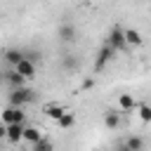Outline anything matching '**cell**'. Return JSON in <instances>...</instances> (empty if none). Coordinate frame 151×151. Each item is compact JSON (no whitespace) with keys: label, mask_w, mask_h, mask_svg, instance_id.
<instances>
[{"label":"cell","mask_w":151,"mask_h":151,"mask_svg":"<svg viewBox=\"0 0 151 151\" xmlns=\"http://www.w3.org/2000/svg\"><path fill=\"white\" fill-rule=\"evenodd\" d=\"M40 139H42V132H40L38 127H33V125H26V132H24V142H28L31 146H35Z\"/></svg>","instance_id":"12"},{"label":"cell","mask_w":151,"mask_h":151,"mask_svg":"<svg viewBox=\"0 0 151 151\" xmlns=\"http://www.w3.org/2000/svg\"><path fill=\"white\" fill-rule=\"evenodd\" d=\"M33 90L31 87H19V90H12L9 92V106H14V109H24V104H28V101H33Z\"/></svg>","instance_id":"1"},{"label":"cell","mask_w":151,"mask_h":151,"mask_svg":"<svg viewBox=\"0 0 151 151\" xmlns=\"http://www.w3.org/2000/svg\"><path fill=\"white\" fill-rule=\"evenodd\" d=\"M42 113H45L47 118H52V120L57 123V120H59V118H61V116L66 113V109H64L61 104H57V101H50V104H45V106H42Z\"/></svg>","instance_id":"8"},{"label":"cell","mask_w":151,"mask_h":151,"mask_svg":"<svg viewBox=\"0 0 151 151\" xmlns=\"http://www.w3.org/2000/svg\"><path fill=\"white\" fill-rule=\"evenodd\" d=\"M24 120H26V113H24V109H14V106H7L5 111H2V123L5 125H24Z\"/></svg>","instance_id":"4"},{"label":"cell","mask_w":151,"mask_h":151,"mask_svg":"<svg viewBox=\"0 0 151 151\" xmlns=\"http://www.w3.org/2000/svg\"><path fill=\"white\" fill-rule=\"evenodd\" d=\"M14 71H17L19 76H24L26 80H31V78H35V71H38V66H35L31 59H24L21 64H17V66H14Z\"/></svg>","instance_id":"6"},{"label":"cell","mask_w":151,"mask_h":151,"mask_svg":"<svg viewBox=\"0 0 151 151\" xmlns=\"http://www.w3.org/2000/svg\"><path fill=\"white\" fill-rule=\"evenodd\" d=\"M64 66H66V68H76V66H78V59H76L73 54H66V57H64Z\"/></svg>","instance_id":"19"},{"label":"cell","mask_w":151,"mask_h":151,"mask_svg":"<svg viewBox=\"0 0 151 151\" xmlns=\"http://www.w3.org/2000/svg\"><path fill=\"white\" fill-rule=\"evenodd\" d=\"M125 42H127V47H130V45L139 47V45H142V33H139L137 28H125Z\"/></svg>","instance_id":"14"},{"label":"cell","mask_w":151,"mask_h":151,"mask_svg":"<svg viewBox=\"0 0 151 151\" xmlns=\"http://www.w3.org/2000/svg\"><path fill=\"white\" fill-rule=\"evenodd\" d=\"M24 59H26V52H24V50H5V61H7L12 68H14L17 64H21Z\"/></svg>","instance_id":"10"},{"label":"cell","mask_w":151,"mask_h":151,"mask_svg":"<svg viewBox=\"0 0 151 151\" xmlns=\"http://www.w3.org/2000/svg\"><path fill=\"white\" fill-rule=\"evenodd\" d=\"M76 125V113H71V111H66L59 120H57V127L59 130H68V127H73Z\"/></svg>","instance_id":"15"},{"label":"cell","mask_w":151,"mask_h":151,"mask_svg":"<svg viewBox=\"0 0 151 151\" xmlns=\"http://www.w3.org/2000/svg\"><path fill=\"white\" fill-rule=\"evenodd\" d=\"M57 35L64 40V42H73L76 40V35H78V31H76V26L73 24H68V21H64L61 26H59V31H57Z\"/></svg>","instance_id":"9"},{"label":"cell","mask_w":151,"mask_h":151,"mask_svg":"<svg viewBox=\"0 0 151 151\" xmlns=\"http://www.w3.org/2000/svg\"><path fill=\"white\" fill-rule=\"evenodd\" d=\"M5 80L12 85V90H19V87H26V78L24 76H19L14 68H9L7 73H5Z\"/></svg>","instance_id":"11"},{"label":"cell","mask_w":151,"mask_h":151,"mask_svg":"<svg viewBox=\"0 0 151 151\" xmlns=\"http://www.w3.org/2000/svg\"><path fill=\"white\" fill-rule=\"evenodd\" d=\"M31 151H54V144H52L47 137H42L35 146H31Z\"/></svg>","instance_id":"18"},{"label":"cell","mask_w":151,"mask_h":151,"mask_svg":"<svg viewBox=\"0 0 151 151\" xmlns=\"http://www.w3.org/2000/svg\"><path fill=\"white\" fill-rule=\"evenodd\" d=\"M139 118H142V123H151V104H139Z\"/></svg>","instance_id":"17"},{"label":"cell","mask_w":151,"mask_h":151,"mask_svg":"<svg viewBox=\"0 0 151 151\" xmlns=\"http://www.w3.org/2000/svg\"><path fill=\"white\" fill-rule=\"evenodd\" d=\"M125 149L127 151H144V139L139 134H130L125 139Z\"/></svg>","instance_id":"13"},{"label":"cell","mask_w":151,"mask_h":151,"mask_svg":"<svg viewBox=\"0 0 151 151\" xmlns=\"http://www.w3.org/2000/svg\"><path fill=\"white\" fill-rule=\"evenodd\" d=\"M24 132H26V125H21V123L19 125H2V130H0V134L12 144H19L24 139Z\"/></svg>","instance_id":"3"},{"label":"cell","mask_w":151,"mask_h":151,"mask_svg":"<svg viewBox=\"0 0 151 151\" xmlns=\"http://www.w3.org/2000/svg\"><path fill=\"white\" fill-rule=\"evenodd\" d=\"M116 57V50L109 47V45H101V50L97 52V59H94V71H104V66Z\"/></svg>","instance_id":"5"},{"label":"cell","mask_w":151,"mask_h":151,"mask_svg":"<svg viewBox=\"0 0 151 151\" xmlns=\"http://www.w3.org/2000/svg\"><path fill=\"white\" fill-rule=\"evenodd\" d=\"M104 125H106L109 130H116V127H120V113L106 111V113H104Z\"/></svg>","instance_id":"16"},{"label":"cell","mask_w":151,"mask_h":151,"mask_svg":"<svg viewBox=\"0 0 151 151\" xmlns=\"http://www.w3.org/2000/svg\"><path fill=\"white\" fill-rule=\"evenodd\" d=\"M118 109L125 111V113H132V111L139 109V104H137V99L132 94H118Z\"/></svg>","instance_id":"7"},{"label":"cell","mask_w":151,"mask_h":151,"mask_svg":"<svg viewBox=\"0 0 151 151\" xmlns=\"http://www.w3.org/2000/svg\"><path fill=\"white\" fill-rule=\"evenodd\" d=\"M106 45H109V47H113L116 52L125 50V47H127V42H125V28H120V26H113V28L109 31Z\"/></svg>","instance_id":"2"}]
</instances>
